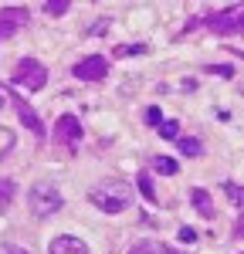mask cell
I'll return each mask as SVG.
<instances>
[{
  "label": "cell",
  "instance_id": "8992f818",
  "mask_svg": "<svg viewBox=\"0 0 244 254\" xmlns=\"http://www.w3.org/2000/svg\"><path fill=\"white\" fill-rule=\"evenodd\" d=\"M71 75L78 81H102L109 75V61L102 58V55H88V58H81L75 68H71Z\"/></svg>",
  "mask_w": 244,
  "mask_h": 254
},
{
  "label": "cell",
  "instance_id": "7a4b0ae2",
  "mask_svg": "<svg viewBox=\"0 0 244 254\" xmlns=\"http://www.w3.org/2000/svg\"><path fill=\"white\" fill-rule=\"evenodd\" d=\"M27 203H31L34 217H51L64 207V196H61V190L55 183H34L31 193H27Z\"/></svg>",
  "mask_w": 244,
  "mask_h": 254
},
{
  "label": "cell",
  "instance_id": "3957f363",
  "mask_svg": "<svg viewBox=\"0 0 244 254\" xmlns=\"http://www.w3.org/2000/svg\"><path fill=\"white\" fill-rule=\"evenodd\" d=\"M10 85H14V88H27V92H41V88L48 85V71H44V64H41V61L20 58L17 64H14Z\"/></svg>",
  "mask_w": 244,
  "mask_h": 254
},
{
  "label": "cell",
  "instance_id": "7402d4cb",
  "mask_svg": "<svg viewBox=\"0 0 244 254\" xmlns=\"http://www.w3.org/2000/svg\"><path fill=\"white\" fill-rule=\"evenodd\" d=\"M214 75H221V78H231V64H221V68H210Z\"/></svg>",
  "mask_w": 244,
  "mask_h": 254
},
{
  "label": "cell",
  "instance_id": "30bf717a",
  "mask_svg": "<svg viewBox=\"0 0 244 254\" xmlns=\"http://www.w3.org/2000/svg\"><path fill=\"white\" fill-rule=\"evenodd\" d=\"M190 200H193V207H197V214H200L203 220H214V200H210V193H207L203 187H193V190H190Z\"/></svg>",
  "mask_w": 244,
  "mask_h": 254
},
{
  "label": "cell",
  "instance_id": "7c38bea8",
  "mask_svg": "<svg viewBox=\"0 0 244 254\" xmlns=\"http://www.w3.org/2000/svg\"><path fill=\"white\" fill-rule=\"evenodd\" d=\"M129 254H177V251H170L163 241H139L129 248Z\"/></svg>",
  "mask_w": 244,
  "mask_h": 254
},
{
  "label": "cell",
  "instance_id": "d6986e66",
  "mask_svg": "<svg viewBox=\"0 0 244 254\" xmlns=\"http://www.w3.org/2000/svg\"><path fill=\"white\" fill-rule=\"evenodd\" d=\"M180 241L183 244H197V231L193 227H180Z\"/></svg>",
  "mask_w": 244,
  "mask_h": 254
},
{
  "label": "cell",
  "instance_id": "ffe728a7",
  "mask_svg": "<svg viewBox=\"0 0 244 254\" xmlns=\"http://www.w3.org/2000/svg\"><path fill=\"white\" fill-rule=\"evenodd\" d=\"M146 122H149V126H160V122H163L160 109H146Z\"/></svg>",
  "mask_w": 244,
  "mask_h": 254
},
{
  "label": "cell",
  "instance_id": "4fadbf2b",
  "mask_svg": "<svg viewBox=\"0 0 244 254\" xmlns=\"http://www.w3.org/2000/svg\"><path fill=\"white\" fill-rule=\"evenodd\" d=\"M180 153H183V156H200V153H203V142H200V139H193V136L180 139Z\"/></svg>",
  "mask_w": 244,
  "mask_h": 254
},
{
  "label": "cell",
  "instance_id": "52a82bcc",
  "mask_svg": "<svg viewBox=\"0 0 244 254\" xmlns=\"http://www.w3.org/2000/svg\"><path fill=\"white\" fill-rule=\"evenodd\" d=\"M27 20V10L24 7H3L0 10V41H7L10 34H17Z\"/></svg>",
  "mask_w": 244,
  "mask_h": 254
},
{
  "label": "cell",
  "instance_id": "ac0fdd59",
  "mask_svg": "<svg viewBox=\"0 0 244 254\" xmlns=\"http://www.w3.org/2000/svg\"><path fill=\"white\" fill-rule=\"evenodd\" d=\"M224 190H227V196H231V203H234V207H241V203H244V196H241V190H238V183H224Z\"/></svg>",
  "mask_w": 244,
  "mask_h": 254
},
{
  "label": "cell",
  "instance_id": "6da1fadb",
  "mask_svg": "<svg viewBox=\"0 0 244 254\" xmlns=\"http://www.w3.org/2000/svg\"><path fill=\"white\" fill-rule=\"evenodd\" d=\"M88 200L105 214H122L132 203V187L122 183V180H105V183H95L88 190Z\"/></svg>",
  "mask_w": 244,
  "mask_h": 254
},
{
  "label": "cell",
  "instance_id": "277c9868",
  "mask_svg": "<svg viewBox=\"0 0 244 254\" xmlns=\"http://www.w3.org/2000/svg\"><path fill=\"white\" fill-rule=\"evenodd\" d=\"M203 20V27L210 31V34H221V38H231V34H241L244 20H241V7H227V10H217V14H207Z\"/></svg>",
  "mask_w": 244,
  "mask_h": 254
},
{
  "label": "cell",
  "instance_id": "2e32d148",
  "mask_svg": "<svg viewBox=\"0 0 244 254\" xmlns=\"http://www.w3.org/2000/svg\"><path fill=\"white\" fill-rule=\"evenodd\" d=\"M68 7H71L68 0H48V3H44V14H51V17H61V14H68Z\"/></svg>",
  "mask_w": 244,
  "mask_h": 254
},
{
  "label": "cell",
  "instance_id": "e0dca14e",
  "mask_svg": "<svg viewBox=\"0 0 244 254\" xmlns=\"http://www.w3.org/2000/svg\"><path fill=\"white\" fill-rule=\"evenodd\" d=\"M156 132H160L163 139H177V136H180V126H177V122H160Z\"/></svg>",
  "mask_w": 244,
  "mask_h": 254
},
{
  "label": "cell",
  "instance_id": "ba28073f",
  "mask_svg": "<svg viewBox=\"0 0 244 254\" xmlns=\"http://www.w3.org/2000/svg\"><path fill=\"white\" fill-rule=\"evenodd\" d=\"M48 254H92V251H88V244H85L81 237L61 234V237H55V241H51Z\"/></svg>",
  "mask_w": 244,
  "mask_h": 254
},
{
  "label": "cell",
  "instance_id": "5bb4252c",
  "mask_svg": "<svg viewBox=\"0 0 244 254\" xmlns=\"http://www.w3.org/2000/svg\"><path fill=\"white\" fill-rule=\"evenodd\" d=\"M153 170L163 173V176H173V173H177V163H173L170 156H156V159H153Z\"/></svg>",
  "mask_w": 244,
  "mask_h": 254
},
{
  "label": "cell",
  "instance_id": "9c48e42d",
  "mask_svg": "<svg viewBox=\"0 0 244 254\" xmlns=\"http://www.w3.org/2000/svg\"><path fill=\"white\" fill-rule=\"evenodd\" d=\"M10 102H14V109H17V116H20V122L34 132L38 139H44V126H41V119H38V112L24 102V98H17V95H10Z\"/></svg>",
  "mask_w": 244,
  "mask_h": 254
},
{
  "label": "cell",
  "instance_id": "44dd1931",
  "mask_svg": "<svg viewBox=\"0 0 244 254\" xmlns=\"http://www.w3.org/2000/svg\"><path fill=\"white\" fill-rule=\"evenodd\" d=\"M0 254H31V251H24L17 244H0Z\"/></svg>",
  "mask_w": 244,
  "mask_h": 254
},
{
  "label": "cell",
  "instance_id": "5b68a950",
  "mask_svg": "<svg viewBox=\"0 0 244 254\" xmlns=\"http://www.w3.org/2000/svg\"><path fill=\"white\" fill-rule=\"evenodd\" d=\"M55 142L58 146H64L68 153H75L81 142V122L75 116H61L58 122H55Z\"/></svg>",
  "mask_w": 244,
  "mask_h": 254
},
{
  "label": "cell",
  "instance_id": "8fae6325",
  "mask_svg": "<svg viewBox=\"0 0 244 254\" xmlns=\"http://www.w3.org/2000/svg\"><path fill=\"white\" fill-rule=\"evenodd\" d=\"M14 196H17V183L0 176V210H10L14 207Z\"/></svg>",
  "mask_w": 244,
  "mask_h": 254
},
{
  "label": "cell",
  "instance_id": "9a60e30c",
  "mask_svg": "<svg viewBox=\"0 0 244 254\" xmlns=\"http://www.w3.org/2000/svg\"><path fill=\"white\" fill-rule=\"evenodd\" d=\"M136 183H139V193L146 196L149 203H156V190H153V180H149V173H139V180H136Z\"/></svg>",
  "mask_w": 244,
  "mask_h": 254
}]
</instances>
